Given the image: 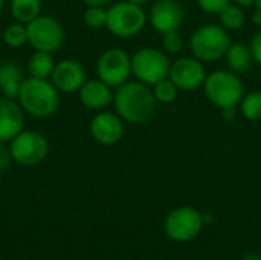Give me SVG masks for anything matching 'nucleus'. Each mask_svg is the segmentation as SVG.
I'll return each instance as SVG.
<instances>
[{"label":"nucleus","instance_id":"c9c22d12","mask_svg":"<svg viewBox=\"0 0 261 260\" xmlns=\"http://www.w3.org/2000/svg\"><path fill=\"white\" fill-rule=\"evenodd\" d=\"M3 6H5V0H0V12H2V9H3Z\"/></svg>","mask_w":261,"mask_h":260},{"label":"nucleus","instance_id":"9b49d317","mask_svg":"<svg viewBox=\"0 0 261 260\" xmlns=\"http://www.w3.org/2000/svg\"><path fill=\"white\" fill-rule=\"evenodd\" d=\"M206 75L203 61L196 57H180L171 63L168 78L177 86L179 90L193 92L203 86Z\"/></svg>","mask_w":261,"mask_h":260},{"label":"nucleus","instance_id":"7c9ffc66","mask_svg":"<svg viewBox=\"0 0 261 260\" xmlns=\"http://www.w3.org/2000/svg\"><path fill=\"white\" fill-rule=\"evenodd\" d=\"M86 6H106L112 0H81Z\"/></svg>","mask_w":261,"mask_h":260},{"label":"nucleus","instance_id":"9d476101","mask_svg":"<svg viewBox=\"0 0 261 260\" xmlns=\"http://www.w3.org/2000/svg\"><path fill=\"white\" fill-rule=\"evenodd\" d=\"M11 155L12 161L20 166H37L49 153V143L40 132L35 130H21L11 141Z\"/></svg>","mask_w":261,"mask_h":260},{"label":"nucleus","instance_id":"aec40b11","mask_svg":"<svg viewBox=\"0 0 261 260\" xmlns=\"http://www.w3.org/2000/svg\"><path fill=\"white\" fill-rule=\"evenodd\" d=\"M41 12V0H11V14L12 17L28 25L34 18H37Z\"/></svg>","mask_w":261,"mask_h":260},{"label":"nucleus","instance_id":"f704fd0d","mask_svg":"<svg viewBox=\"0 0 261 260\" xmlns=\"http://www.w3.org/2000/svg\"><path fill=\"white\" fill-rule=\"evenodd\" d=\"M255 8L261 9V0H255Z\"/></svg>","mask_w":261,"mask_h":260},{"label":"nucleus","instance_id":"473e14b6","mask_svg":"<svg viewBox=\"0 0 261 260\" xmlns=\"http://www.w3.org/2000/svg\"><path fill=\"white\" fill-rule=\"evenodd\" d=\"M252 23L255 26H261V9H255V12L252 14Z\"/></svg>","mask_w":261,"mask_h":260},{"label":"nucleus","instance_id":"dca6fc26","mask_svg":"<svg viewBox=\"0 0 261 260\" xmlns=\"http://www.w3.org/2000/svg\"><path fill=\"white\" fill-rule=\"evenodd\" d=\"M80 101L84 107L90 110H104L107 106L113 103V90L104 81L98 80H86V83L78 90Z\"/></svg>","mask_w":261,"mask_h":260},{"label":"nucleus","instance_id":"39448f33","mask_svg":"<svg viewBox=\"0 0 261 260\" xmlns=\"http://www.w3.org/2000/svg\"><path fill=\"white\" fill-rule=\"evenodd\" d=\"M148 15L141 5L132 2H118L107 9L106 28L116 37L128 38L139 34L147 25Z\"/></svg>","mask_w":261,"mask_h":260},{"label":"nucleus","instance_id":"1a4fd4ad","mask_svg":"<svg viewBox=\"0 0 261 260\" xmlns=\"http://www.w3.org/2000/svg\"><path fill=\"white\" fill-rule=\"evenodd\" d=\"M96 74L107 86L119 87L128 81L132 75V57L121 48L104 51L96 61Z\"/></svg>","mask_w":261,"mask_h":260},{"label":"nucleus","instance_id":"20e7f679","mask_svg":"<svg viewBox=\"0 0 261 260\" xmlns=\"http://www.w3.org/2000/svg\"><path fill=\"white\" fill-rule=\"evenodd\" d=\"M231 46L228 29L222 25L205 23L194 29L190 37V49L193 57L203 63H211L223 58Z\"/></svg>","mask_w":261,"mask_h":260},{"label":"nucleus","instance_id":"6e6552de","mask_svg":"<svg viewBox=\"0 0 261 260\" xmlns=\"http://www.w3.org/2000/svg\"><path fill=\"white\" fill-rule=\"evenodd\" d=\"M205 218L193 207H179L168 213L164 228L174 242H190L197 238L203 228Z\"/></svg>","mask_w":261,"mask_h":260},{"label":"nucleus","instance_id":"a878e982","mask_svg":"<svg viewBox=\"0 0 261 260\" xmlns=\"http://www.w3.org/2000/svg\"><path fill=\"white\" fill-rule=\"evenodd\" d=\"M184 37L179 31H171L167 34H162V48L168 54H179L184 49Z\"/></svg>","mask_w":261,"mask_h":260},{"label":"nucleus","instance_id":"cd10ccee","mask_svg":"<svg viewBox=\"0 0 261 260\" xmlns=\"http://www.w3.org/2000/svg\"><path fill=\"white\" fill-rule=\"evenodd\" d=\"M249 49H251L254 63H257V64L261 66V31L252 37V40L249 43Z\"/></svg>","mask_w":261,"mask_h":260},{"label":"nucleus","instance_id":"6ab92c4d","mask_svg":"<svg viewBox=\"0 0 261 260\" xmlns=\"http://www.w3.org/2000/svg\"><path fill=\"white\" fill-rule=\"evenodd\" d=\"M54 69H55V61H54V57L50 52L35 51L28 60L29 77L47 80V78H50Z\"/></svg>","mask_w":261,"mask_h":260},{"label":"nucleus","instance_id":"f3484780","mask_svg":"<svg viewBox=\"0 0 261 260\" xmlns=\"http://www.w3.org/2000/svg\"><path fill=\"white\" fill-rule=\"evenodd\" d=\"M23 80H24L23 69L18 63L15 61L0 63V90L3 97L17 100Z\"/></svg>","mask_w":261,"mask_h":260},{"label":"nucleus","instance_id":"393cba45","mask_svg":"<svg viewBox=\"0 0 261 260\" xmlns=\"http://www.w3.org/2000/svg\"><path fill=\"white\" fill-rule=\"evenodd\" d=\"M84 23L90 29H101L107 25V9L104 6H87L84 11Z\"/></svg>","mask_w":261,"mask_h":260},{"label":"nucleus","instance_id":"f03ea898","mask_svg":"<svg viewBox=\"0 0 261 260\" xmlns=\"http://www.w3.org/2000/svg\"><path fill=\"white\" fill-rule=\"evenodd\" d=\"M21 109L35 118H49L60 107V92L49 80L26 77L18 93Z\"/></svg>","mask_w":261,"mask_h":260},{"label":"nucleus","instance_id":"72a5a7b5","mask_svg":"<svg viewBox=\"0 0 261 260\" xmlns=\"http://www.w3.org/2000/svg\"><path fill=\"white\" fill-rule=\"evenodd\" d=\"M127 2H132V3H136V5H145V3H148L150 0H127Z\"/></svg>","mask_w":261,"mask_h":260},{"label":"nucleus","instance_id":"a211bd4d","mask_svg":"<svg viewBox=\"0 0 261 260\" xmlns=\"http://www.w3.org/2000/svg\"><path fill=\"white\" fill-rule=\"evenodd\" d=\"M225 58H226L229 70H232L236 74H243V72L249 70L254 63L249 46H246L243 43H231V46L226 51Z\"/></svg>","mask_w":261,"mask_h":260},{"label":"nucleus","instance_id":"b1692460","mask_svg":"<svg viewBox=\"0 0 261 260\" xmlns=\"http://www.w3.org/2000/svg\"><path fill=\"white\" fill-rule=\"evenodd\" d=\"M151 89H153V93H154L158 103H162V104H171V103H174L176 98H177V93H179L177 86L170 78L161 80L159 83H156L154 86H151Z\"/></svg>","mask_w":261,"mask_h":260},{"label":"nucleus","instance_id":"423d86ee","mask_svg":"<svg viewBox=\"0 0 261 260\" xmlns=\"http://www.w3.org/2000/svg\"><path fill=\"white\" fill-rule=\"evenodd\" d=\"M170 67L171 61L168 55L158 48H141L132 57V75L148 86L168 78Z\"/></svg>","mask_w":261,"mask_h":260},{"label":"nucleus","instance_id":"2eb2a0df","mask_svg":"<svg viewBox=\"0 0 261 260\" xmlns=\"http://www.w3.org/2000/svg\"><path fill=\"white\" fill-rule=\"evenodd\" d=\"M24 110L11 98H0V141H12L24 127Z\"/></svg>","mask_w":261,"mask_h":260},{"label":"nucleus","instance_id":"4468645a","mask_svg":"<svg viewBox=\"0 0 261 260\" xmlns=\"http://www.w3.org/2000/svg\"><path fill=\"white\" fill-rule=\"evenodd\" d=\"M52 84L63 93H73L81 89L86 83V69L76 60L66 58L55 64V69L50 75Z\"/></svg>","mask_w":261,"mask_h":260},{"label":"nucleus","instance_id":"7ed1b4c3","mask_svg":"<svg viewBox=\"0 0 261 260\" xmlns=\"http://www.w3.org/2000/svg\"><path fill=\"white\" fill-rule=\"evenodd\" d=\"M205 97L216 107H237L245 97V86L239 74L229 69H217L206 75L203 83Z\"/></svg>","mask_w":261,"mask_h":260},{"label":"nucleus","instance_id":"412c9836","mask_svg":"<svg viewBox=\"0 0 261 260\" xmlns=\"http://www.w3.org/2000/svg\"><path fill=\"white\" fill-rule=\"evenodd\" d=\"M220 25L228 31H239L246 25V15L242 6L236 3H228L219 14Z\"/></svg>","mask_w":261,"mask_h":260},{"label":"nucleus","instance_id":"bb28decb","mask_svg":"<svg viewBox=\"0 0 261 260\" xmlns=\"http://www.w3.org/2000/svg\"><path fill=\"white\" fill-rule=\"evenodd\" d=\"M197 6L208 14H219L231 0H196Z\"/></svg>","mask_w":261,"mask_h":260},{"label":"nucleus","instance_id":"c85d7f7f","mask_svg":"<svg viewBox=\"0 0 261 260\" xmlns=\"http://www.w3.org/2000/svg\"><path fill=\"white\" fill-rule=\"evenodd\" d=\"M12 161V155H11V149L0 141V172L2 170H6L9 167Z\"/></svg>","mask_w":261,"mask_h":260},{"label":"nucleus","instance_id":"f8f14e48","mask_svg":"<svg viewBox=\"0 0 261 260\" xmlns=\"http://www.w3.org/2000/svg\"><path fill=\"white\" fill-rule=\"evenodd\" d=\"M184 20L185 12L177 0H156L148 12V21L159 34L179 31Z\"/></svg>","mask_w":261,"mask_h":260},{"label":"nucleus","instance_id":"5701e85b","mask_svg":"<svg viewBox=\"0 0 261 260\" xmlns=\"http://www.w3.org/2000/svg\"><path fill=\"white\" fill-rule=\"evenodd\" d=\"M3 41L9 46V48H20L24 43H28V31H26V25L15 21L11 23L5 28L3 31Z\"/></svg>","mask_w":261,"mask_h":260},{"label":"nucleus","instance_id":"f257e3e1","mask_svg":"<svg viewBox=\"0 0 261 260\" xmlns=\"http://www.w3.org/2000/svg\"><path fill=\"white\" fill-rule=\"evenodd\" d=\"M158 100L151 86L141 81H127L116 87L113 97L115 112L122 121L130 124H144L150 121L158 109Z\"/></svg>","mask_w":261,"mask_h":260},{"label":"nucleus","instance_id":"0eeeda50","mask_svg":"<svg viewBox=\"0 0 261 260\" xmlns=\"http://www.w3.org/2000/svg\"><path fill=\"white\" fill-rule=\"evenodd\" d=\"M28 43L35 51L55 52L64 41V31L61 23L50 15H38L26 25Z\"/></svg>","mask_w":261,"mask_h":260},{"label":"nucleus","instance_id":"2f4dec72","mask_svg":"<svg viewBox=\"0 0 261 260\" xmlns=\"http://www.w3.org/2000/svg\"><path fill=\"white\" fill-rule=\"evenodd\" d=\"M231 2L242 6V8H249V6L255 5V0H231Z\"/></svg>","mask_w":261,"mask_h":260},{"label":"nucleus","instance_id":"ddd939ff","mask_svg":"<svg viewBox=\"0 0 261 260\" xmlns=\"http://www.w3.org/2000/svg\"><path fill=\"white\" fill-rule=\"evenodd\" d=\"M90 135L102 146H113L124 136V121L115 112L101 110L90 121Z\"/></svg>","mask_w":261,"mask_h":260},{"label":"nucleus","instance_id":"c756f323","mask_svg":"<svg viewBox=\"0 0 261 260\" xmlns=\"http://www.w3.org/2000/svg\"><path fill=\"white\" fill-rule=\"evenodd\" d=\"M237 112H236V107H228V109H222V118L225 121H232L236 118Z\"/></svg>","mask_w":261,"mask_h":260},{"label":"nucleus","instance_id":"4be33fe9","mask_svg":"<svg viewBox=\"0 0 261 260\" xmlns=\"http://www.w3.org/2000/svg\"><path fill=\"white\" fill-rule=\"evenodd\" d=\"M240 112L248 121L261 120V90L246 93L240 101Z\"/></svg>","mask_w":261,"mask_h":260}]
</instances>
